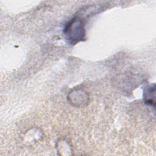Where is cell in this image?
Returning <instances> with one entry per match:
<instances>
[{
    "label": "cell",
    "instance_id": "cell-1",
    "mask_svg": "<svg viewBox=\"0 0 156 156\" xmlns=\"http://www.w3.org/2000/svg\"><path fill=\"white\" fill-rule=\"evenodd\" d=\"M63 34L66 40L71 44L82 41L85 38V32L83 21L79 17L70 20L65 26Z\"/></svg>",
    "mask_w": 156,
    "mask_h": 156
},
{
    "label": "cell",
    "instance_id": "cell-2",
    "mask_svg": "<svg viewBox=\"0 0 156 156\" xmlns=\"http://www.w3.org/2000/svg\"><path fill=\"white\" fill-rule=\"evenodd\" d=\"M155 93V85L152 87V86L147 87L146 90L144 91V99L146 103L152 104V103L154 104V100L152 99V98L154 99V96H152V94Z\"/></svg>",
    "mask_w": 156,
    "mask_h": 156
}]
</instances>
